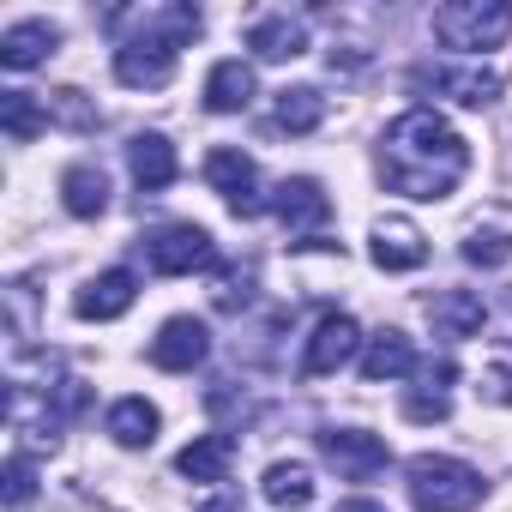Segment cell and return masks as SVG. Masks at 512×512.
Here are the masks:
<instances>
[{
  "label": "cell",
  "instance_id": "5bb4252c",
  "mask_svg": "<svg viewBox=\"0 0 512 512\" xmlns=\"http://www.w3.org/2000/svg\"><path fill=\"white\" fill-rule=\"evenodd\" d=\"M55 49H61V31H55L49 19H25V25H13L7 37H0V67L31 73V67H43Z\"/></svg>",
  "mask_w": 512,
  "mask_h": 512
},
{
  "label": "cell",
  "instance_id": "2e32d148",
  "mask_svg": "<svg viewBox=\"0 0 512 512\" xmlns=\"http://www.w3.org/2000/svg\"><path fill=\"white\" fill-rule=\"evenodd\" d=\"M428 314H434V338H452V344H464V338H476V332L488 326V308H482V296H470V290L434 296Z\"/></svg>",
  "mask_w": 512,
  "mask_h": 512
},
{
  "label": "cell",
  "instance_id": "5b68a950",
  "mask_svg": "<svg viewBox=\"0 0 512 512\" xmlns=\"http://www.w3.org/2000/svg\"><path fill=\"white\" fill-rule=\"evenodd\" d=\"M145 266L157 278H187V272H211L217 266V241L199 223H163L145 235Z\"/></svg>",
  "mask_w": 512,
  "mask_h": 512
},
{
  "label": "cell",
  "instance_id": "4fadbf2b",
  "mask_svg": "<svg viewBox=\"0 0 512 512\" xmlns=\"http://www.w3.org/2000/svg\"><path fill=\"white\" fill-rule=\"evenodd\" d=\"M133 296H139V278H133L127 266H115V272H97V278L73 296V314H79V320H121V314L133 308Z\"/></svg>",
  "mask_w": 512,
  "mask_h": 512
},
{
  "label": "cell",
  "instance_id": "44dd1931",
  "mask_svg": "<svg viewBox=\"0 0 512 512\" xmlns=\"http://www.w3.org/2000/svg\"><path fill=\"white\" fill-rule=\"evenodd\" d=\"M253 103V67L247 61H217L205 73V109L211 115H241Z\"/></svg>",
  "mask_w": 512,
  "mask_h": 512
},
{
  "label": "cell",
  "instance_id": "4dcf8cb0",
  "mask_svg": "<svg viewBox=\"0 0 512 512\" xmlns=\"http://www.w3.org/2000/svg\"><path fill=\"white\" fill-rule=\"evenodd\" d=\"M7 302H13V344H25L31 338V284H13Z\"/></svg>",
  "mask_w": 512,
  "mask_h": 512
},
{
  "label": "cell",
  "instance_id": "8fae6325",
  "mask_svg": "<svg viewBox=\"0 0 512 512\" xmlns=\"http://www.w3.org/2000/svg\"><path fill=\"white\" fill-rule=\"evenodd\" d=\"M368 253H374L380 272H416L428 260V235L410 217H380L374 235H368Z\"/></svg>",
  "mask_w": 512,
  "mask_h": 512
},
{
  "label": "cell",
  "instance_id": "f1b7e54d",
  "mask_svg": "<svg viewBox=\"0 0 512 512\" xmlns=\"http://www.w3.org/2000/svg\"><path fill=\"white\" fill-rule=\"evenodd\" d=\"M31 494H37V464H31L25 452H13V458H7V506L19 512Z\"/></svg>",
  "mask_w": 512,
  "mask_h": 512
},
{
  "label": "cell",
  "instance_id": "484cf974",
  "mask_svg": "<svg viewBox=\"0 0 512 512\" xmlns=\"http://www.w3.org/2000/svg\"><path fill=\"white\" fill-rule=\"evenodd\" d=\"M320 121H326V97H320L314 85L278 91V127H284V133H314Z\"/></svg>",
  "mask_w": 512,
  "mask_h": 512
},
{
  "label": "cell",
  "instance_id": "e0dca14e",
  "mask_svg": "<svg viewBox=\"0 0 512 512\" xmlns=\"http://www.w3.org/2000/svg\"><path fill=\"white\" fill-rule=\"evenodd\" d=\"M103 428H109V440H115V446L139 452V446H151V440H157L163 416H157V404H151V398H115V404H109V416H103Z\"/></svg>",
  "mask_w": 512,
  "mask_h": 512
},
{
  "label": "cell",
  "instance_id": "277c9868",
  "mask_svg": "<svg viewBox=\"0 0 512 512\" xmlns=\"http://www.w3.org/2000/svg\"><path fill=\"white\" fill-rule=\"evenodd\" d=\"M434 37L440 49H500L512 37V7H500V0H446V7H434Z\"/></svg>",
  "mask_w": 512,
  "mask_h": 512
},
{
  "label": "cell",
  "instance_id": "ac0fdd59",
  "mask_svg": "<svg viewBox=\"0 0 512 512\" xmlns=\"http://www.w3.org/2000/svg\"><path fill=\"white\" fill-rule=\"evenodd\" d=\"M229 464H235V440H229V434H199V440L181 446V458H175V470H181L187 482H205V488L229 482Z\"/></svg>",
  "mask_w": 512,
  "mask_h": 512
},
{
  "label": "cell",
  "instance_id": "4316f807",
  "mask_svg": "<svg viewBox=\"0 0 512 512\" xmlns=\"http://www.w3.org/2000/svg\"><path fill=\"white\" fill-rule=\"evenodd\" d=\"M464 260H470V266H506V260H512V229H482V223H470V229H464Z\"/></svg>",
  "mask_w": 512,
  "mask_h": 512
},
{
  "label": "cell",
  "instance_id": "9a60e30c",
  "mask_svg": "<svg viewBox=\"0 0 512 512\" xmlns=\"http://www.w3.org/2000/svg\"><path fill=\"white\" fill-rule=\"evenodd\" d=\"M247 49L260 55V61H296L308 49V25L290 19V13H266V19L247 25Z\"/></svg>",
  "mask_w": 512,
  "mask_h": 512
},
{
  "label": "cell",
  "instance_id": "8992f818",
  "mask_svg": "<svg viewBox=\"0 0 512 512\" xmlns=\"http://www.w3.org/2000/svg\"><path fill=\"white\" fill-rule=\"evenodd\" d=\"M205 181H211V193H223V205H229L235 217H260V211H266L260 163H253L247 151H235V145H217V151L205 157Z\"/></svg>",
  "mask_w": 512,
  "mask_h": 512
},
{
  "label": "cell",
  "instance_id": "d4e9b609",
  "mask_svg": "<svg viewBox=\"0 0 512 512\" xmlns=\"http://www.w3.org/2000/svg\"><path fill=\"white\" fill-rule=\"evenodd\" d=\"M446 380H452V362H434V368H422V386L404 398V416H410V422H446V410H452V398H446Z\"/></svg>",
  "mask_w": 512,
  "mask_h": 512
},
{
  "label": "cell",
  "instance_id": "1f68e13d",
  "mask_svg": "<svg viewBox=\"0 0 512 512\" xmlns=\"http://www.w3.org/2000/svg\"><path fill=\"white\" fill-rule=\"evenodd\" d=\"M199 512H247V506H241V494H217V500H205Z\"/></svg>",
  "mask_w": 512,
  "mask_h": 512
},
{
  "label": "cell",
  "instance_id": "7402d4cb",
  "mask_svg": "<svg viewBox=\"0 0 512 512\" xmlns=\"http://www.w3.org/2000/svg\"><path fill=\"white\" fill-rule=\"evenodd\" d=\"M61 205H67L73 217H103V211H109V175H103L97 163H73V169L61 175Z\"/></svg>",
  "mask_w": 512,
  "mask_h": 512
},
{
  "label": "cell",
  "instance_id": "d6a6232c",
  "mask_svg": "<svg viewBox=\"0 0 512 512\" xmlns=\"http://www.w3.org/2000/svg\"><path fill=\"white\" fill-rule=\"evenodd\" d=\"M338 512H386V506H380V500H368V494H356V500H344Z\"/></svg>",
  "mask_w": 512,
  "mask_h": 512
},
{
  "label": "cell",
  "instance_id": "52a82bcc",
  "mask_svg": "<svg viewBox=\"0 0 512 512\" xmlns=\"http://www.w3.org/2000/svg\"><path fill=\"white\" fill-rule=\"evenodd\" d=\"M320 452H326V464H332L344 482H374V476L392 464V446H386L380 434H368V428H326V434H320Z\"/></svg>",
  "mask_w": 512,
  "mask_h": 512
},
{
  "label": "cell",
  "instance_id": "3957f363",
  "mask_svg": "<svg viewBox=\"0 0 512 512\" xmlns=\"http://www.w3.org/2000/svg\"><path fill=\"white\" fill-rule=\"evenodd\" d=\"M410 91L458 103V109H488L500 97V73L482 67V61H416L410 67Z\"/></svg>",
  "mask_w": 512,
  "mask_h": 512
},
{
  "label": "cell",
  "instance_id": "7a4b0ae2",
  "mask_svg": "<svg viewBox=\"0 0 512 512\" xmlns=\"http://www.w3.org/2000/svg\"><path fill=\"white\" fill-rule=\"evenodd\" d=\"M404 488H410L416 512H470L488 494L482 470H470L464 458H446V452H416L404 464Z\"/></svg>",
  "mask_w": 512,
  "mask_h": 512
},
{
  "label": "cell",
  "instance_id": "603a6c76",
  "mask_svg": "<svg viewBox=\"0 0 512 512\" xmlns=\"http://www.w3.org/2000/svg\"><path fill=\"white\" fill-rule=\"evenodd\" d=\"M266 500L278 506V512H302V506H314V470L302 464V458H278L272 470H266Z\"/></svg>",
  "mask_w": 512,
  "mask_h": 512
},
{
  "label": "cell",
  "instance_id": "83f0119b",
  "mask_svg": "<svg viewBox=\"0 0 512 512\" xmlns=\"http://www.w3.org/2000/svg\"><path fill=\"white\" fill-rule=\"evenodd\" d=\"M49 121H61V127H79V133H91V127H97V109L85 103V91H55V97H49Z\"/></svg>",
  "mask_w": 512,
  "mask_h": 512
},
{
  "label": "cell",
  "instance_id": "9c48e42d",
  "mask_svg": "<svg viewBox=\"0 0 512 512\" xmlns=\"http://www.w3.org/2000/svg\"><path fill=\"white\" fill-rule=\"evenodd\" d=\"M368 344H362V326L350 320V314H326L320 326H314V338H308V356H302V374H338L344 362H356Z\"/></svg>",
  "mask_w": 512,
  "mask_h": 512
},
{
  "label": "cell",
  "instance_id": "cb8c5ba5",
  "mask_svg": "<svg viewBox=\"0 0 512 512\" xmlns=\"http://www.w3.org/2000/svg\"><path fill=\"white\" fill-rule=\"evenodd\" d=\"M43 127H49V103H37L31 91H0V133L7 139L31 145Z\"/></svg>",
  "mask_w": 512,
  "mask_h": 512
},
{
  "label": "cell",
  "instance_id": "ba28073f",
  "mask_svg": "<svg viewBox=\"0 0 512 512\" xmlns=\"http://www.w3.org/2000/svg\"><path fill=\"white\" fill-rule=\"evenodd\" d=\"M115 79L133 85V91H157V85H169V79H175V43L157 37V31L127 37V43L115 49Z\"/></svg>",
  "mask_w": 512,
  "mask_h": 512
},
{
  "label": "cell",
  "instance_id": "30bf717a",
  "mask_svg": "<svg viewBox=\"0 0 512 512\" xmlns=\"http://www.w3.org/2000/svg\"><path fill=\"white\" fill-rule=\"evenodd\" d=\"M205 356H211V332H205L193 314H175V320H163V332L151 338V362H157L163 374H193Z\"/></svg>",
  "mask_w": 512,
  "mask_h": 512
},
{
  "label": "cell",
  "instance_id": "ffe728a7",
  "mask_svg": "<svg viewBox=\"0 0 512 512\" xmlns=\"http://www.w3.org/2000/svg\"><path fill=\"white\" fill-rule=\"evenodd\" d=\"M404 374H416V344H410L404 332L368 338V350H362V380H368V386H386V380H404Z\"/></svg>",
  "mask_w": 512,
  "mask_h": 512
},
{
  "label": "cell",
  "instance_id": "7c38bea8",
  "mask_svg": "<svg viewBox=\"0 0 512 512\" xmlns=\"http://www.w3.org/2000/svg\"><path fill=\"white\" fill-rule=\"evenodd\" d=\"M272 211H278V223H284L290 235H314V229H326L332 199H326V187H320L314 175H296V181H284V187H278Z\"/></svg>",
  "mask_w": 512,
  "mask_h": 512
},
{
  "label": "cell",
  "instance_id": "f546056e",
  "mask_svg": "<svg viewBox=\"0 0 512 512\" xmlns=\"http://www.w3.org/2000/svg\"><path fill=\"white\" fill-rule=\"evenodd\" d=\"M482 398L512 404V356H494V362L482 368Z\"/></svg>",
  "mask_w": 512,
  "mask_h": 512
},
{
  "label": "cell",
  "instance_id": "d6986e66",
  "mask_svg": "<svg viewBox=\"0 0 512 512\" xmlns=\"http://www.w3.org/2000/svg\"><path fill=\"white\" fill-rule=\"evenodd\" d=\"M127 169H133V181H139L145 193H163L181 163H175V145H169L163 133H139V139L127 145Z\"/></svg>",
  "mask_w": 512,
  "mask_h": 512
},
{
  "label": "cell",
  "instance_id": "6da1fadb",
  "mask_svg": "<svg viewBox=\"0 0 512 512\" xmlns=\"http://www.w3.org/2000/svg\"><path fill=\"white\" fill-rule=\"evenodd\" d=\"M470 169L464 133L440 109H404L380 133V181L404 199H446Z\"/></svg>",
  "mask_w": 512,
  "mask_h": 512
}]
</instances>
